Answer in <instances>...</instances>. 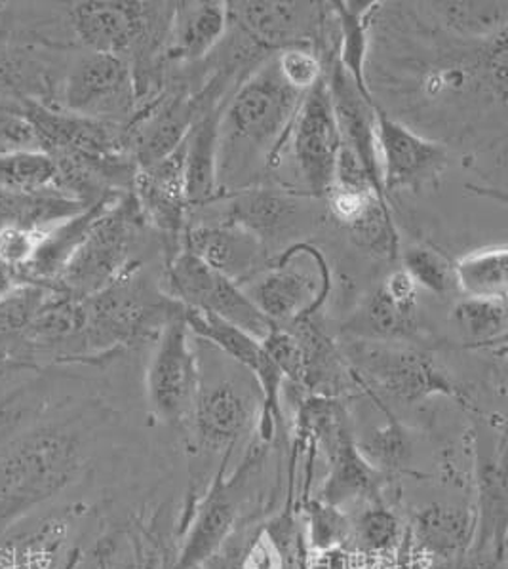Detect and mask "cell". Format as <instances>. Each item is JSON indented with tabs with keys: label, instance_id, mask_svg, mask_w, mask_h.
<instances>
[{
	"label": "cell",
	"instance_id": "6",
	"mask_svg": "<svg viewBox=\"0 0 508 569\" xmlns=\"http://www.w3.org/2000/svg\"><path fill=\"white\" fill-rule=\"evenodd\" d=\"M242 290L272 325L290 326L312 318L326 303L331 290L330 267L317 246L299 240L272 258L271 266Z\"/></svg>",
	"mask_w": 508,
	"mask_h": 569
},
{
	"label": "cell",
	"instance_id": "9",
	"mask_svg": "<svg viewBox=\"0 0 508 569\" xmlns=\"http://www.w3.org/2000/svg\"><path fill=\"white\" fill-rule=\"evenodd\" d=\"M56 107L82 119L130 127L139 101L132 69L107 53H80L61 73Z\"/></svg>",
	"mask_w": 508,
	"mask_h": 569
},
{
	"label": "cell",
	"instance_id": "19",
	"mask_svg": "<svg viewBox=\"0 0 508 569\" xmlns=\"http://www.w3.org/2000/svg\"><path fill=\"white\" fill-rule=\"evenodd\" d=\"M227 100L216 109H211L210 113H206L186 138L187 200L191 210L205 208L221 197L219 132H221V117H223Z\"/></svg>",
	"mask_w": 508,
	"mask_h": 569
},
{
	"label": "cell",
	"instance_id": "11",
	"mask_svg": "<svg viewBox=\"0 0 508 569\" xmlns=\"http://www.w3.org/2000/svg\"><path fill=\"white\" fill-rule=\"evenodd\" d=\"M261 406L258 381L248 371L219 376L200 366L199 397L189 432L206 450L231 453L235 443L258 427Z\"/></svg>",
	"mask_w": 508,
	"mask_h": 569
},
{
	"label": "cell",
	"instance_id": "28",
	"mask_svg": "<svg viewBox=\"0 0 508 569\" xmlns=\"http://www.w3.org/2000/svg\"><path fill=\"white\" fill-rule=\"evenodd\" d=\"M58 164L44 151H18L0 154V189L48 191L58 189ZM61 192V191H60Z\"/></svg>",
	"mask_w": 508,
	"mask_h": 569
},
{
	"label": "cell",
	"instance_id": "29",
	"mask_svg": "<svg viewBox=\"0 0 508 569\" xmlns=\"http://www.w3.org/2000/svg\"><path fill=\"white\" fill-rule=\"evenodd\" d=\"M345 231L360 250L373 258L395 259L400 253V237L387 200H376Z\"/></svg>",
	"mask_w": 508,
	"mask_h": 569
},
{
	"label": "cell",
	"instance_id": "4",
	"mask_svg": "<svg viewBox=\"0 0 508 569\" xmlns=\"http://www.w3.org/2000/svg\"><path fill=\"white\" fill-rule=\"evenodd\" d=\"M84 358H100L159 338L178 301L143 271V266L82 299Z\"/></svg>",
	"mask_w": 508,
	"mask_h": 569
},
{
	"label": "cell",
	"instance_id": "5",
	"mask_svg": "<svg viewBox=\"0 0 508 569\" xmlns=\"http://www.w3.org/2000/svg\"><path fill=\"white\" fill-rule=\"evenodd\" d=\"M339 351L355 383L373 400L416 405L436 395H459L442 365L414 343L350 338L339 345Z\"/></svg>",
	"mask_w": 508,
	"mask_h": 569
},
{
	"label": "cell",
	"instance_id": "13",
	"mask_svg": "<svg viewBox=\"0 0 508 569\" xmlns=\"http://www.w3.org/2000/svg\"><path fill=\"white\" fill-rule=\"evenodd\" d=\"M288 143L307 197L326 199L333 186L341 136L331 107L330 92L323 77L305 93Z\"/></svg>",
	"mask_w": 508,
	"mask_h": 569
},
{
	"label": "cell",
	"instance_id": "24",
	"mask_svg": "<svg viewBox=\"0 0 508 569\" xmlns=\"http://www.w3.org/2000/svg\"><path fill=\"white\" fill-rule=\"evenodd\" d=\"M456 288L462 298L505 299L508 291L507 244L488 246L454 263Z\"/></svg>",
	"mask_w": 508,
	"mask_h": 569
},
{
	"label": "cell",
	"instance_id": "26",
	"mask_svg": "<svg viewBox=\"0 0 508 569\" xmlns=\"http://www.w3.org/2000/svg\"><path fill=\"white\" fill-rule=\"evenodd\" d=\"M400 537L402 526L397 515L385 505L371 503L349 522L347 543L363 557L381 558L395 552Z\"/></svg>",
	"mask_w": 508,
	"mask_h": 569
},
{
	"label": "cell",
	"instance_id": "33",
	"mask_svg": "<svg viewBox=\"0 0 508 569\" xmlns=\"http://www.w3.org/2000/svg\"><path fill=\"white\" fill-rule=\"evenodd\" d=\"M349 522L341 509L318 499L312 501L309 505L310 543L320 552L341 547L347 543Z\"/></svg>",
	"mask_w": 508,
	"mask_h": 569
},
{
	"label": "cell",
	"instance_id": "10",
	"mask_svg": "<svg viewBox=\"0 0 508 569\" xmlns=\"http://www.w3.org/2000/svg\"><path fill=\"white\" fill-rule=\"evenodd\" d=\"M162 290L186 309L221 318L259 341L275 326L237 282L213 271L186 248L166 263Z\"/></svg>",
	"mask_w": 508,
	"mask_h": 569
},
{
	"label": "cell",
	"instance_id": "34",
	"mask_svg": "<svg viewBox=\"0 0 508 569\" xmlns=\"http://www.w3.org/2000/svg\"><path fill=\"white\" fill-rule=\"evenodd\" d=\"M277 66L286 82L299 92L307 93L323 79V63L309 48H290L278 52Z\"/></svg>",
	"mask_w": 508,
	"mask_h": 569
},
{
	"label": "cell",
	"instance_id": "35",
	"mask_svg": "<svg viewBox=\"0 0 508 569\" xmlns=\"http://www.w3.org/2000/svg\"><path fill=\"white\" fill-rule=\"evenodd\" d=\"M21 103L0 101V154L40 151L33 124L23 111Z\"/></svg>",
	"mask_w": 508,
	"mask_h": 569
},
{
	"label": "cell",
	"instance_id": "14",
	"mask_svg": "<svg viewBox=\"0 0 508 569\" xmlns=\"http://www.w3.org/2000/svg\"><path fill=\"white\" fill-rule=\"evenodd\" d=\"M310 197L288 189L272 187H246L235 192H223L216 202L219 221L242 227L261 240L269 252L277 246L296 244V234L303 232L312 223Z\"/></svg>",
	"mask_w": 508,
	"mask_h": 569
},
{
	"label": "cell",
	"instance_id": "32",
	"mask_svg": "<svg viewBox=\"0 0 508 569\" xmlns=\"http://www.w3.org/2000/svg\"><path fill=\"white\" fill-rule=\"evenodd\" d=\"M291 522L272 523L251 537L238 569H288L293 558V531Z\"/></svg>",
	"mask_w": 508,
	"mask_h": 569
},
{
	"label": "cell",
	"instance_id": "31",
	"mask_svg": "<svg viewBox=\"0 0 508 569\" xmlns=\"http://www.w3.org/2000/svg\"><path fill=\"white\" fill-rule=\"evenodd\" d=\"M402 271L416 282L419 290L448 298L457 291L454 266L442 253L429 246H409L402 253Z\"/></svg>",
	"mask_w": 508,
	"mask_h": 569
},
{
	"label": "cell",
	"instance_id": "7",
	"mask_svg": "<svg viewBox=\"0 0 508 569\" xmlns=\"http://www.w3.org/2000/svg\"><path fill=\"white\" fill-rule=\"evenodd\" d=\"M146 389L151 413L160 423L191 430L200 389V362L197 339L187 326L186 307L181 303L155 339Z\"/></svg>",
	"mask_w": 508,
	"mask_h": 569
},
{
	"label": "cell",
	"instance_id": "30",
	"mask_svg": "<svg viewBox=\"0 0 508 569\" xmlns=\"http://www.w3.org/2000/svg\"><path fill=\"white\" fill-rule=\"evenodd\" d=\"M389 423L371 430L368 437L357 442V448L377 472H395L406 469L411 459V438L408 430L398 423L392 413H387Z\"/></svg>",
	"mask_w": 508,
	"mask_h": 569
},
{
	"label": "cell",
	"instance_id": "20",
	"mask_svg": "<svg viewBox=\"0 0 508 569\" xmlns=\"http://www.w3.org/2000/svg\"><path fill=\"white\" fill-rule=\"evenodd\" d=\"M337 26V42L333 60L343 67L358 90L376 101L368 82V56L371 48V23L381 2H330Z\"/></svg>",
	"mask_w": 508,
	"mask_h": 569
},
{
	"label": "cell",
	"instance_id": "18",
	"mask_svg": "<svg viewBox=\"0 0 508 569\" xmlns=\"http://www.w3.org/2000/svg\"><path fill=\"white\" fill-rule=\"evenodd\" d=\"M229 2H173L172 26L166 44L165 63L197 66L216 52L229 33Z\"/></svg>",
	"mask_w": 508,
	"mask_h": 569
},
{
	"label": "cell",
	"instance_id": "1",
	"mask_svg": "<svg viewBox=\"0 0 508 569\" xmlns=\"http://www.w3.org/2000/svg\"><path fill=\"white\" fill-rule=\"evenodd\" d=\"M87 442L74 419H50L0 446V523L47 503L80 477Z\"/></svg>",
	"mask_w": 508,
	"mask_h": 569
},
{
	"label": "cell",
	"instance_id": "8",
	"mask_svg": "<svg viewBox=\"0 0 508 569\" xmlns=\"http://www.w3.org/2000/svg\"><path fill=\"white\" fill-rule=\"evenodd\" d=\"M231 26L267 53L309 48L330 60L337 27L330 2H229Z\"/></svg>",
	"mask_w": 508,
	"mask_h": 569
},
{
	"label": "cell",
	"instance_id": "36",
	"mask_svg": "<svg viewBox=\"0 0 508 569\" xmlns=\"http://www.w3.org/2000/svg\"><path fill=\"white\" fill-rule=\"evenodd\" d=\"M0 229H2V226H0Z\"/></svg>",
	"mask_w": 508,
	"mask_h": 569
},
{
	"label": "cell",
	"instance_id": "17",
	"mask_svg": "<svg viewBox=\"0 0 508 569\" xmlns=\"http://www.w3.org/2000/svg\"><path fill=\"white\" fill-rule=\"evenodd\" d=\"M229 453H225L223 465L218 477L206 491L197 515L192 518L191 528L187 533L186 545L179 555L178 569H195L216 557L237 526L240 503H242V478L245 467L237 475L225 477Z\"/></svg>",
	"mask_w": 508,
	"mask_h": 569
},
{
	"label": "cell",
	"instance_id": "21",
	"mask_svg": "<svg viewBox=\"0 0 508 569\" xmlns=\"http://www.w3.org/2000/svg\"><path fill=\"white\" fill-rule=\"evenodd\" d=\"M87 206L66 192L10 191L0 189V226L16 227L23 231H50L87 212Z\"/></svg>",
	"mask_w": 508,
	"mask_h": 569
},
{
	"label": "cell",
	"instance_id": "23",
	"mask_svg": "<svg viewBox=\"0 0 508 569\" xmlns=\"http://www.w3.org/2000/svg\"><path fill=\"white\" fill-rule=\"evenodd\" d=\"M358 325L355 338L411 343L421 333L419 301L392 298L379 286L363 305Z\"/></svg>",
	"mask_w": 508,
	"mask_h": 569
},
{
	"label": "cell",
	"instance_id": "22",
	"mask_svg": "<svg viewBox=\"0 0 508 569\" xmlns=\"http://www.w3.org/2000/svg\"><path fill=\"white\" fill-rule=\"evenodd\" d=\"M417 7L435 27L457 39L486 40L507 33V2H427Z\"/></svg>",
	"mask_w": 508,
	"mask_h": 569
},
{
	"label": "cell",
	"instance_id": "2",
	"mask_svg": "<svg viewBox=\"0 0 508 569\" xmlns=\"http://www.w3.org/2000/svg\"><path fill=\"white\" fill-rule=\"evenodd\" d=\"M275 56L240 80L225 103L219 132V179L238 157L245 159V164L253 154L263 157L265 168L280 164L305 93L286 82Z\"/></svg>",
	"mask_w": 508,
	"mask_h": 569
},
{
	"label": "cell",
	"instance_id": "12",
	"mask_svg": "<svg viewBox=\"0 0 508 569\" xmlns=\"http://www.w3.org/2000/svg\"><path fill=\"white\" fill-rule=\"evenodd\" d=\"M376 141L385 192L422 191L442 181L448 172L449 151L440 141L395 119L376 107Z\"/></svg>",
	"mask_w": 508,
	"mask_h": 569
},
{
	"label": "cell",
	"instance_id": "25",
	"mask_svg": "<svg viewBox=\"0 0 508 569\" xmlns=\"http://www.w3.org/2000/svg\"><path fill=\"white\" fill-rule=\"evenodd\" d=\"M469 537V512L459 507L430 505L416 517V541L430 557H457Z\"/></svg>",
	"mask_w": 508,
	"mask_h": 569
},
{
	"label": "cell",
	"instance_id": "3",
	"mask_svg": "<svg viewBox=\"0 0 508 569\" xmlns=\"http://www.w3.org/2000/svg\"><path fill=\"white\" fill-rule=\"evenodd\" d=\"M147 226L132 191L120 192L93 219L87 237L67 261L56 288L73 298H90L143 266Z\"/></svg>",
	"mask_w": 508,
	"mask_h": 569
},
{
	"label": "cell",
	"instance_id": "27",
	"mask_svg": "<svg viewBox=\"0 0 508 569\" xmlns=\"http://www.w3.org/2000/svg\"><path fill=\"white\" fill-rule=\"evenodd\" d=\"M454 322L472 343H501L507 339L508 312L505 299L462 298L454 307Z\"/></svg>",
	"mask_w": 508,
	"mask_h": 569
},
{
	"label": "cell",
	"instance_id": "16",
	"mask_svg": "<svg viewBox=\"0 0 508 569\" xmlns=\"http://www.w3.org/2000/svg\"><path fill=\"white\" fill-rule=\"evenodd\" d=\"M183 248L206 266L237 282L240 288L271 266L269 248L242 227L227 221H206L187 226Z\"/></svg>",
	"mask_w": 508,
	"mask_h": 569
},
{
	"label": "cell",
	"instance_id": "15",
	"mask_svg": "<svg viewBox=\"0 0 508 569\" xmlns=\"http://www.w3.org/2000/svg\"><path fill=\"white\" fill-rule=\"evenodd\" d=\"M133 197L151 231L165 246L166 263L183 250L191 206L187 200L186 140L155 164L139 168Z\"/></svg>",
	"mask_w": 508,
	"mask_h": 569
}]
</instances>
